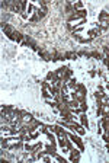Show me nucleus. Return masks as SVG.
I'll return each mask as SVG.
<instances>
[{
	"label": "nucleus",
	"mask_w": 109,
	"mask_h": 163,
	"mask_svg": "<svg viewBox=\"0 0 109 163\" xmlns=\"http://www.w3.org/2000/svg\"><path fill=\"white\" fill-rule=\"evenodd\" d=\"M77 55L78 54H76V53H65L64 57L65 58H70V60H76V58H77Z\"/></svg>",
	"instance_id": "7ed1b4c3"
},
{
	"label": "nucleus",
	"mask_w": 109,
	"mask_h": 163,
	"mask_svg": "<svg viewBox=\"0 0 109 163\" xmlns=\"http://www.w3.org/2000/svg\"><path fill=\"white\" fill-rule=\"evenodd\" d=\"M70 138L73 140V143H76V144L80 147V150H83V143H82V140L78 138L77 136H74V134H70Z\"/></svg>",
	"instance_id": "f257e3e1"
},
{
	"label": "nucleus",
	"mask_w": 109,
	"mask_h": 163,
	"mask_svg": "<svg viewBox=\"0 0 109 163\" xmlns=\"http://www.w3.org/2000/svg\"><path fill=\"white\" fill-rule=\"evenodd\" d=\"M70 152H71V157H70V159H71L73 162H77V160H78V154H80V152H77L76 149H71Z\"/></svg>",
	"instance_id": "f03ea898"
},
{
	"label": "nucleus",
	"mask_w": 109,
	"mask_h": 163,
	"mask_svg": "<svg viewBox=\"0 0 109 163\" xmlns=\"http://www.w3.org/2000/svg\"><path fill=\"white\" fill-rule=\"evenodd\" d=\"M80 121H82V125L87 128V119H86V117H84V115H82V118H80Z\"/></svg>",
	"instance_id": "20e7f679"
},
{
	"label": "nucleus",
	"mask_w": 109,
	"mask_h": 163,
	"mask_svg": "<svg viewBox=\"0 0 109 163\" xmlns=\"http://www.w3.org/2000/svg\"><path fill=\"white\" fill-rule=\"evenodd\" d=\"M108 67H109V64H108Z\"/></svg>",
	"instance_id": "39448f33"
}]
</instances>
